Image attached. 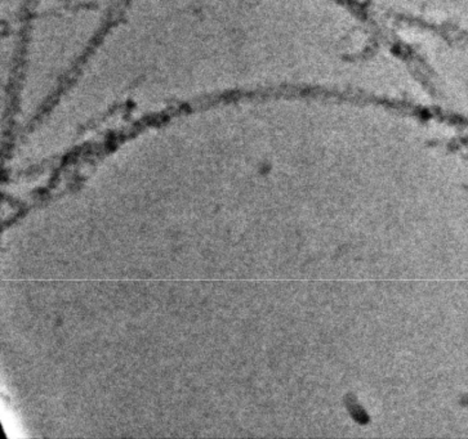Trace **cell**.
Listing matches in <instances>:
<instances>
[{
    "label": "cell",
    "instance_id": "6da1fadb",
    "mask_svg": "<svg viewBox=\"0 0 468 439\" xmlns=\"http://www.w3.org/2000/svg\"><path fill=\"white\" fill-rule=\"evenodd\" d=\"M399 24L468 39V0H363Z\"/></svg>",
    "mask_w": 468,
    "mask_h": 439
}]
</instances>
